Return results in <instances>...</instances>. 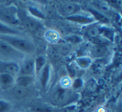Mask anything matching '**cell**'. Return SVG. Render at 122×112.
<instances>
[{"instance_id": "6da1fadb", "label": "cell", "mask_w": 122, "mask_h": 112, "mask_svg": "<svg viewBox=\"0 0 122 112\" xmlns=\"http://www.w3.org/2000/svg\"><path fill=\"white\" fill-rule=\"evenodd\" d=\"M0 39L4 40L14 48L23 54H33L35 52V46L31 41L18 35L0 36Z\"/></svg>"}, {"instance_id": "7a4b0ae2", "label": "cell", "mask_w": 122, "mask_h": 112, "mask_svg": "<svg viewBox=\"0 0 122 112\" xmlns=\"http://www.w3.org/2000/svg\"><path fill=\"white\" fill-rule=\"evenodd\" d=\"M24 58V54L16 50L4 40L0 39V61L20 62Z\"/></svg>"}, {"instance_id": "3957f363", "label": "cell", "mask_w": 122, "mask_h": 112, "mask_svg": "<svg viewBox=\"0 0 122 112\" xmlns=\"http://www.w3.org/2000/svg\"><path fill=\"white\" fill-rule=\"evenodd\" d=\"M19 63V72L18 76H35V67H34V59L24 58Z\"/></svg>"}, {"instance_id": "277c9868", "label": "cell", "mask_w": 122, "mask_h": 112, "mask_svg": "<svg viewBox=\"0 0 122 112\" xmlns=\"http://www.w3.org/2000/svg\"><path fill=\"white\" fill-rule=\"evenodd\" d=\"M19 72V62H5L0 61V74H9L14 76H17Z\"/></svg>"}, {"instance_id": "5b68a950", "label": "cell", "mask_w": 122, "mask_h": 112, "mask_svg": "<svg viewBox=\"0 0 122 112\" xmlns=\"http://www.w3.org/2000/svg\"><path fill=\"white\" fill-rule=\"evenodd\" d=\"M66 19L72 22H75V23L77 24H81V25H91L94 22H95V20L90 13L81 14L79 13H76L75 15L66 17Z\"/></svg>"}, {"instance_id": "8992f818", "label": "cell", "mask_w": 122, "mask_h": 112, "mask_svg": "<svg viewBox=\"0 0 122 112\" xmlns=\"http://www.w3.org/2000/svg\"><path fill=\"white\" fill-rule=\"evenodd\" d=\"M40 76V85L44 90H46L50 81L51 78V67L49 64H46L45 67L42 69L40 73L39 74Z\"/></svg>"}, {"instance_id": "52a82bcc", "label": "cell", "mask_w": 122, "mask_h": 112, "mask_svg": "<svg viewBox=\"0 0 122 112\" xmlns=\"http://www.w3.org/2000/svg\"><path fill=\"white\" fill-rule=\"evenodd\" d=\"M81 11V7L76 3H67L62 7V12L66 17L75 15Z\"/></svg>"}, {"instance_id": "ba28073f", "label": "cell", "mask_w": 122, "mask_h": 112, "mask_svg": "<svg viewBox=\"0 0 122 112\" xmlns=\"http://www.w3.org/2000/svg\"><path fill=\"white\" fill-rule=\"evenodd\" d=\"M88 12L92 17L94 18L95 21L100 22L102 24H107L110 22V19L107 16H105L104 13L97 10L95 8H88Z\"/></svg>"}, {"instance_id": "9c48e42d", "label": "cell", "mask_w": 122, "mask_h": 112, "mask_svg": "<svg viewBox=\"0 0 122 112\" xmlns=\"http://www.w3.org/2000/svg\"><path fill=\"white\" fill-rule=\"evenodd\" d=\"M23 22H24V25L25 26L26 28L33 31V32L38 31L40 27V23L39 22V21L31 16H26L23 20Z\"/></svg>"}, {"instance_id": "30bf717a", "label": "cell", "mask_w": 122, "mask_h": 112, "mask_svg": "<svg viewBox=\"0 0 122 112\" xmlns=\"http://www.w3.org/2000/svg\"><path fill=\"white\" fill-rule=\"evenodd\" d=\"M5 35H18L20 36L21 33L17 29L12 27L10 25L0 21V36Z\"/></svg>"}, {"instance_id": "8fae6325", "label": "cell", "mask_w": 122, "mask_h": 112, "mask_svg": "<svg viewBox=\"0 0 122 112\" xmlns=\"http://www.w3.org/2000/svg\"><path fill=\"white\" fill-rule=\"evenodd\" d=\"M34 81V76H17L15 77V83L21 88L29 86Z\"/></svg>"}, {"instance_id": "7c38bea8", "label": "cell", "mask_w": 122, "mask_h": 112, "mask_svg": "<svg viewBox=\"0 0 122 112\" xmlns=\"http://www.w3.org/2000/svg\"><path fill=\"white\" fill-rule=\"evenodd\" d=\"M15 83V76L9 74L1 73L0 74V86L4 88L10 87Z\"/></svg>"}, {"instance_id": "4fadbf2b", "label": "cell", "mask_w": 122, "mask_h": 112, "mask_svg": "<svg viewBox=\"0 0 122 112\" xmlns=\"http://www.w3.org/2000/svg\"><path fill=\"white\" fill-rule=\"evenodd\" d=\"M85 36L90 40L95 42L100 37V27L97 25H91L86 29L85 32Z\"/></svg>"}, {"instance_id": "5bb4252c", "label": "cell", "mask_w": 122, "mask_h": 112, "mask_svg": "<svg viewBox=\"0 0 122 112\" xmlns=\"http://www.w3.org/2000/svg\"><path fill=\"white\" fill-rule=\"evenodd\" d=\"M100 36L103 37L104 38H106L107 40L113 42L115 37V32L110 27H107L105 26L100 27Z\"/></svg>"}, {"instance_id": "9a60e30c", "label": "cell", "mask_w": 122, "mask_h": 112, "mask_svg": "<svg viewBox=\"0 0 122 112\" xmlns=\"http://www.w3.org/2000/svg\"><path fill=\"white\" fill-rule=\"evenodd\" d=\"M47 64L46 58L44 56H39L34 59V67H35V76L39 75L42 69L45 67Z\"/></svg>"}, {"instance_id": "2e32d148", "label": "cell", "mask_w": 122, "mask_h": 112, "mask_svg": "<svg viewBox=\"0 0 122 112\" xmlns=\"http://www.w3.org/2000/svg\"><path fill=\"white\" fill-rule=\"evenodd\" d=\"M76 64L81 69H88L92 64V58L90 57H79L76 59Z\"/></svg>"}, {"instance_id": "e0dca14e", "label": "cell", "mask_w": 122, "mask_h": 112, "mask_svg": "<svg viewBox=\"0 0 122 112\" xmlns=\"http://www.w3.org/2000/svg\"><path fill=\"white\" fill-rule=\"evenodd\" d=\"M96 3L97 4H95V7L97 8L96 9L97 10L101 12L105 16H107V14L111 13L112 8L107 4V2H96Z\"/></svg>"}, {"instance_id": "ac0fdd59", "label": "cell", "mask_w": 122, "mask_h": 112, "mask_svg": "<svg viewBox=\"0 0 122 112\" xmlns=\"http://www.w3.org/2000/svg\"><path fill=\"white\" fill-rule=\"evenodd\" d=\"M28 11H29L31 17L34 18H36V19H44L45 18L44 14L39 9L34 7V6H29V7L28 8Z\"/></svg>"}, {"instance_id": "d6986e66", "label": "cell", "mask_w": 122, "mask_h": 112, "mask_svg": "<svg viewBox=\"0 0 122 112\" xmlns=\"http://www.w3.org/2000/svg\"><path fill=\"white\" fill-rule=\"evenodd\" d=\"M31 110L33 112H56V109H54V107L45 105H34L31 108Z\"/></svg>"}, {"instance_id": "ffe728a7", "label": "cell", "mask_w": 122, "mask_h": 112, "mask_svg": "<svg viewBox=\"0 0 122 112\" xmlns=\"http://www.w3.org/2000/svg\"><path fill=\"white\" fill-rule=\"evenodd\" d=\"M12 109L10 102L0 99V112H9Z\"/></svg>"}, {"instance_id": "44dd1931", "label": "cell", "mask_w": 122, "mask_h": 112, "mask_svg": "<svg viewBox=\"0 0 122 112\" xmlns=\"http://www.w3.org/2000/svg\"><path fill=\"white\" fill-rule=\"evenodd\" d=\"M46 38L48 41H50V42H56L59 38V35L54 31H49L46 34Z\"/></svg>"}, {"instance_id": "7402d4cb", "label": "cell", "mask_w": 122, "mask_h": 112, "mask_svg": "<svg viewBox=\"0 0 122 112\" xmlns=\"http://www.w3.org/2000/svg\"><path fill=\"white\" fill-rule=\"evenodd\" d=\"M83 80L81 78H76L73 82H72V87L74 89H79L80 87H82L83 85Z\"/></svg>"}]
</instances>
